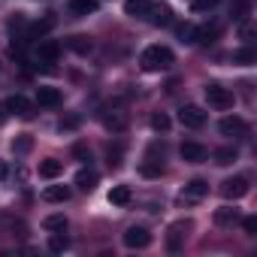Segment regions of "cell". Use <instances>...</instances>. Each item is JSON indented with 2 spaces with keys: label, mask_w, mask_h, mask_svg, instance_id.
<instances>
[{
  "label": "cell",
  "mask_w": 257,
  "mask_h": 257,
  "mask_svg": "<svg viewBox=\"0 0 257 257\" xmlns=\"http://www.w3.org/2000/svg\"><path fill=\"white\" fill-rule=\"evenodd\" d=\"M206 103L212 109H230L233 106V94L221 85H206Z\"/></svg>",
  "instance_id": "7a4b0ae2"
},
{
  "label": "cell",
  "mask_w": 257,
  "mask_h": 257,
  "mask_svg": "<svg viewBox=\"0 0 257 257\" xmlns=\"http://www.w3.org/2000/svg\"><path fill=\"white\" fill-rule=\"evenodd\" d=\"M218 131L224 134V137H245V131H248V124L239 118V115H227V118H221V124H218Z\"/></svg>",
  "instance_id": "ba28073f"
},
{
  "label": "cell",
  "mask_w": 257,
  "mask_h": 257,
  "mask_svg": "<svg viewBox=\"0 0 257 257\" xmlns=\"http://www.w3.org/2000/svg\"><path fill=\"white\" fill-rule=\"evenodd\" d=\"M61 173H64V164L55 161V158H49V161L40 164V179H58Z\"/></svg>",
  "instance_id": "e0dca14e"
},
{
  "label": "cell",
  "mask_w": 257,
  "mask_h": 257,
  "mask_svg": "<svg viewBox=\"0 0 257 257\" xmlns=\"http://www.w3.org/2000/svg\"><path fill=\"white\" fill-rule=\"evenodd\" d=\"M52 25H55L52 19H46V22H37V25L31 28V37H28V40H37V37H43V34H46V31H49Z\"/></svg>",
  "instance_id": "f546056e"
},
{
  "label": "cell",
  "mask_w": 257,
  "mask_h": 257,
  "mask_svg": "<svg viewBox=\"0 0 257 257\" xmlns=\"http://www.w3.org/2000/svg\"><path fill=\"white\" fill-rule=\"evenodd\" d=\"M209 194V182L206 179H191L185 188H182V200H188V203H197V200H203Z\"/></svg>",
  "instance_id": "8992f818"
},
{
  "label": "cell",
  "mask_w": 257,
  "mask_h": 257,
  "mask_svg": "<svg viewBox=\"0 0 257 257\" xmlns=\"http://www.w3.org/2000/svg\"><path fill=\"white\" fill-rule=\"evenodd\" d=\"M109 167H121V146H109Z\"/></svg>",
  "instance_id": "4dcf8cb0"
},
{
  "label": "cell",
  "mask_w": 257,
  "mask_h": 257,
  "mask_svg": "<svg viewBox=\"0 0 257 257\" xmlns=\"http://www.w3.org/2000/svg\"><path fill=\"white\" fill-rule=\"evenodd\" d=\"M254 49L251 46H245V49H239V52H233V64H242V67H248V64H254Z\"/></svg>",
  "instance_id": "7402d4cb"
},
{
  "label": "cell",
  "mask_w": 257,
  "mask_h": 257,
  "mask_svg": "<svg viewBox=\"0 0 257 257\" xmlns=\"http://www.w3.org/2000/svg\"><path fill=\"white\" fill-rule=\"evenodd\" d=\"M149 0H124V13L131 19H146L149 16Z\"/></svg>",
  "instance_id": "4fadbf2b"
},
{
  "label": "cell",
  "mask_w": 257,
  "mask_h": 257,
  "mask_svg": "<svg viewBox=\"0 0 257 257\" xmlns=\"http://www.w3.org/2000/svg\"><path fill=\"white\" fill-rule=\"evenodd\" d=\"M97 0H70V10L76 13V16H91V13H97Z\"/></svg>",
  "instance_id": "ffe728a7"
},
{
  "label": "cell",
  "mask_w": 257,
  "mask_h": 257,
  "mask_svg": "<svg viewBox=\"0 0 257 257\" xmlns=\"http://www.w3.org/2000/svg\"><path fill=\"white\" fill-rule=\"evenodd\" d=\"M73 152H76V158H82V161H91V152H85V146H76Z\"/></svg>",
  "instance_id": "8d00e7d4"
},
{
  "label": "cell",
  "mask_w": 257,
  "mask_h": 257,
  "mask_svg": "<svg viewBox=\"0 0 257 257\" xmlns=\"http://www.w3.org/2000/svg\"><path fill=\"white\" fill-rule=\"evenodd\" d=\"M58 55H61L58 40H40V46H37V52H34V58H37L40 64H55Z\"/></svg>",
  "instance_id": "5b68a950"
},
{
  "label": "cell",
  "mask_w": 257,
  "mask_h": 257,
  "mask_svg": "<svg viewBox=\"0 0 257 257\" xmlns=\"http://www.w3.org/2000/svg\"><path fill=\"white\" fill-rule=\"evenodd\" d=\"M7 109H10L13 115H22V118H28V115H31V103H28L22 94H13V97L7 100Z\"/></svg>",
  "instance_id": "2e32d148"
},
{
  "label": "cell",
  "mask_w": 257,
  "mask_h": 257,
  "mask_svg": "<svg viewBox=\"0 0 257 257\" xmlns=\"http://www.w3.org/2000/svg\"><path fill=\"white\" fill-rule=\"evenodd\" d=\"M121 242H124L127 248H146V245L152 242V233H149L146 227H137V224H134V227H127V230H124Z\"/></svg>",
  "instance_id": "277c9868"
},
{
  "label": "cell",
  "mask_w": 257,
  "mask_h": 257,
  "mask_svg": "<svg viewBox=\"0 0 257 257\" xmlns=\"http://www.w3.org/2000/svg\"><path fill=\"white\" fill-rule=\"evenodd\" d=\"M76 127H79V115H67L61 121V131H76Z\"/></svg>",
  "instance_id": "1f68e13d"
},
{
  "label": "cell",
  "mask_w": 257,
  "mask_h": 257,
  "mask_svg": "<svg viewBox=\"0 0 257 257\" xmlns=\"http://www.w3.org/2000/svg\"><path fill=\"white\" fill-rule=\"evenodd\" d=\"M179 155H182V161H188V164H203V161H206V149H203L200 143H182Z\"/></svg>",
  "instance_id": "9c48e42d"
},
{
  "label": "cell",
  "mask_w": 257,
  "mask_h": 257,
  "mask_svg": "<svg viewBox=\"0 0 257 257\" xmlns=\"http://www.w3.org/2000/svg\"><path fill=\"white\" fill-rule=\"evenodd\" d=\"M152 127H155L158 134H167V131H170V115H167V112H155V115H152Z\"/></svg>",
  "instance_id": "484cf974"
},
{
  "label": "cell",
  "mask_w": 257,
  "mask_h": 257,
  "mask_svg": "<svg viewBox=\"0 0 257 257\" xmlns=\"http://www.w3.org/2000/svg\"><path fill=\"white\" fill-rule=\"evenodd\" d=\"M221 194H224L227 200H239V197H245V194H248V179H242V176L227 179V182L221 185Z\"/></svg>",
  "instance_id": "52a82bcc"
},
{
  "label": "cell",
  "mask_w": 257,
  "mask_h": 257,
  "mask_svg": "<svg viewBox=\"0 0 257 257\" xmlns=\"http://www.w3.org/2000/svg\"><path fill=\"white\" fill-rule=\"evenodd\" d=\"M173 61H176V58H173V52H170L167 46H149V49L140 55V64H143L146 73H161V70H167Z\"/></svg>",
  "instance_id": "6da1fadb"
},
{
  "label": "cell",
  "mask_w": 257,
  "mask_h": 257,
  "mask_svg": "<svg viewBox=\"0 0 257 257\" xmlns=\"http://www.w3.org/2000/svg\"><path fill=\"white\" fill-rule=\"evenodd\" d=\"M131 188H127V185H115L112 191H109V203L112 206H127V203H131Z\"/></svg>",
  "instance_id": "ac0fdd59"
},
{
  "label": "cell",
  "mask_w": 257,
  "mask_h": 257,
  "mask_svg": "<svg viewBox=\"0 0 257 257\" xmlns=\"http://www.w3.org/2000/svg\"><path fill=\"white\" fill-rule=\"evenodd\" d=\"M140 173H143V176H149V179H158V176L164 173V164H161V161H152V158H149V161H146V164L140 167Z\"/></svg>",
  "instance_id": "603a6c76"
},
{
  "label": "cell",
  "mask_w": 257,
  "mask_h": 257,
  "mask_svg": "<svg viewBox=\"0 0 257 257\" xmlns=\"http://www.w3.org/2000/svg\"><path fill=\"white\" fill-rule=\"evenodd\" d=\"M179 121H182L185 127H191V131H200V127L206 124V112H203L200 106L188 103V106H182V109H179Z\"/></svg>",
  "instance_id": "3957f363"
},
{
  "label": "cell",
  "mask_w": 257,
  "mask_h": 257,
  "mask_svg": "<svg viewBox=\"0 0 257 257\" xmlns=\"http://www.w3.org/2000/svg\"><path fill=\"white\" fill-rule=\"evenodd\" d=\"M70 49L79 52V55H88V52H91V40H88V37H73V40H70Z\"/></svg>",
  "instance_id": "f1b7e54d"
},
{
  "label": "cell",
  "mask_w": 257,
  "mask_h": 257,
  "mask_svg": "<svg viewBox=\"0 0 257 257\" xmlns=\"http://www.w3.org/2000/svg\"><path fill=\"white\" fill-rule=\"evenodd\" d=\"M233 13H236L233 19H245L242 13H248V4H245V0H236V4H233Z\"/></svg>",
  "instance_id": "e575fe53"
},
{
  "label": "cell",
  "mask_w": 257,
  "mask_h": 257,
  "mask_svg": "<svg viewBox=\"0 0 257 257\" xmlns=\"http://www.w3.org/2000/svg\"><path fill=\"white\" fill-rule=\"evenodd\" d=\"M236 221H239V209H233V206L215 209V224H218V227H230V224H236Z\"/></svg>",
  "instance_id": "9a60e30c"
},
{
  "label": "cell",
  "mask_w": 257,
  "mask_h": 257,
  "mask_svg": "<svg viewBox=\"0 0 257 257\" xmlns=\"http://www.w3.org/2000/svg\"><path fill=\"white\" fill-rule=\"evenodd\" d=\"M43 227L52 230V233H61V230H67V218H64V215H49V218L43 221Z\"/></svg>",
  "instance_id": "cb8c5ba5"
},
{
  "label": "cell",
  "mask_w": 257,
  "mask_h": 257,
  "mask_svg": "<svg viewBox=\"0 0 257 257\" xmlns=\"http://www.w3.org/2000/svg\"><path fill=\"white\" fill-rule=\"evenodd\" d=\"M37 103L40 106H58L61 103V91L52 88V85H43V88H37Z\"/></svg>",
  "instance_id": "8fae6325"
},
{
  "label": "cell",
  "mask_w": 257,
  "mask_h": 257,
  "mask_svg": "<svg viewBox=\"0 0 257 257\" xmlns=\"http://www.w3.org/2000/svg\"><path fill=\"white\" fill-rule=\"evenodd\" d=\"M185 230H191V224H188V221H176V224L170 227V239H167V248H170V251H179Z\"/></svg>",
  "instance_id": "7c38bea8"
},
{
  "label": "cell",
  "mask_w": 257,
  "mask_h": 257,
  "mask_svg": "<svg viewBox=\"0 0 257 257\" xmlns=\"http://www.w3.org/2000/svg\"><path fill=\"white\" fill-rule=\"evenodd\" d=\"M179 40H182V43H197V28H194L191 22L179 25Z\"/></svg>",
  "instance_id": "4316f807"
},
{
  "label": "cell",
  "mask_w": 257,
  "mask_h": 257,
  "mask_svg": "<svg viewBox=\"0 0 257 257\" xmlns=\"http://www.w3.org/2000/svg\"><path fill=\"white\" fill-rule=\"evenodd\" d=\"M7 176H10V164H7V161H0V182H4Z\"/></svg>",
  "instance_id": "74e56055"
},
{
  "label": "cell",
  "mask_w": 257,
  "mask_h": 257,
  "mask_svg": "<svg viewBox=\"0 0 257 257\" xmlns=\"http://www.w3.org/2000/svg\"><path fill=\"white\" fill-rule=\"evenodd\" d=\"M31 146H34V140H31L28 134H22L19 140H13V152H16V155H28V152H31Z\"/></svg>",
  "instance_id": "83f0119b"
},
{
  "label": "cell",
  "mask_w": 257,
  "mask_h": 257,
  "mask_svg": "<svg viewBox=\"0 0 257 257\" xmlns=\"http://www.w3.org/2000/svg\"><path fill=\"white\" fill-rule=\"evenodd\" d=\"M43 200H49V203H67L70 200V188L67 185H49L43 191Z\"/></svg>",
  "instance_id": "5bb4252c"
},
{
  "label": "cell",
  "mask_w": 257,
  "mask_h": 257,
  "mask_svg": "<svg viewBox=\"0 0 257 257\" xmlns=\"http://www.w3.org/2000/svg\"><path fill=\"white\" fill-rule=\"evenodd\" d=\"M70 248V239L64 236V230L61 233H55L52 239H49V251H55V254H61V251H67Z\"/></svg>",
  "instance_id": "d4e9b609"
},
{
  "label": "cell",
  "mask_w": 257,
  "mask_h": 257,
  "mask_svg": "<svg viewBox=\"0 0 257 257\" xmlns=\"http://www.w3.org/2000/svg\"><path fill=\"white\" fill-rule=\"evenodd\" d=\"M215 4H218V0H194V10H197V13H200V10H212Z\"/></svg>",
  "instance_id": "d590c367"
},
{
  "label": "cell",
  "mask_w": 257,
  "mask_h": 257,
  "mask_svg": "<svg viewBox=\"0 0 257 257\" xmlns=\"http://www.w3.org/2000/svg\"><path fill=\"white\" fill-rule=\"evenodd\" d=\"M146 19H152V25H170L173 22V10L167 4H152Z\"/></svg>",
  "instance_id": "30bf717a"
},
{
  "label": "cell",
  "mask_w": 257,
  "mask_h": 257,
  "mask_svg": "<svg viewBox=\"0 0 257 257\" xmlns=\"http://www.w3.org/2000/svg\"><path fill=\"white\" fill-rule=\"evenodd\" d=\"M239 37H242L245 43H251V37H254V25H248V22H245V25L239 28Z\"/></svg>",
  "instance_id": "d6a6232c"
},
{
  "label": "cell",
  "mask_w": 257,
  "mask_h": 257,
  "mask_svg": "<svg viewBox=\"0 0 257 257\" xmlns=\"http://www.w3.org/2000/svg\"><path fill=\"white\" fill-rule=\"evenodd\" d=\"M76 185H79V191H94L97 188V173L94 170H79L76 173Z\"/></svg>",
  "instance_id": "d6986e66"
},
{
  "label": "cell",
  "mask_w": 257,
  "mask_h": 257,
  "mask_svg": "<svg viewBox=\"0 0 257 257\" xmlns=\"http://www.w3.org/2000/svg\"><path fill=\"white\" fill-rule=\"evenodd\" d=\"M242 227H245V233H248V236H254V230H257V218H254V215H248V218L242 221Z\"/></svg>",
  "instance_id": "836d02e7"
},
{
  "label": "cell",
  "mask_w": 257,
  "mask_h": 257,
  "mask_svg": "<svg viewBox=\"0 0 257 257\" xmlns=\"http://www.w3.org/2000/svg\"><path fill=\"white\" fill-rule=\"evenodd\" d=\"M233 161H236V149H233V146H224V149L215 152V164H218V167H227V164H233Z\"/></svg>",
  "instance_id": "44dd1931"
}]
</instances>
